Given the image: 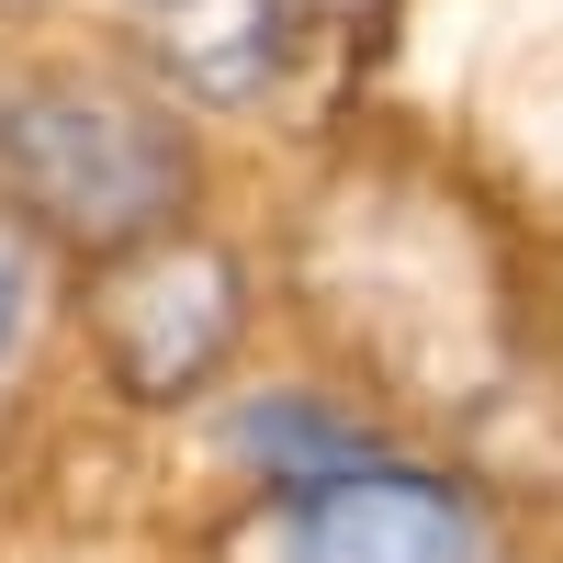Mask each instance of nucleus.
<instances>
[{
	"instance_id": "1",
	"label": "nucleus",
	"mask_w": 563,
	"mask_h": 563,
	"mask_svg": "<svg viewBox=\"0 0 563 563\" xmlns=\"http://www.w3.org/2000/svg\"><path fill=\"white\" fill-rule=\"evenodd\" d=\"M192 124L169 102L90 68H34L0 90V203H12L34 238L79 249L90 271L147 249L180 225L192 203Z\"/></svg>"
},
{
	"instance_id": "2",
	"label": "nucleus",
	"mask_w": 563,
	"mask_h": 563,
	"mask_svg": "<svg viewBox=\"0 0 563 563\" xmlns=\"http://www.w3.org/2000/svg\"><path fill=\"white\" fill-rule=\"evenodd\" d=\"M90 339H102V372L124 406H192L249 339V271L214 238L169 225V238L102 260L90 282Z\"/></svg>"
},
{
	"instance_id": "3",
	"label": "nucleus",
	"mask_w": 563,
	"mask_h": 563,
	"mask_svg": "<svg viewBox=\"0 0 563 563\" xmlns=\"http://www.w3.org/2000/svg\"><path fill=\"white\" fill-rule=\"evenodd\" d=\"M225 563H507L485 507L417 474V462H372L350 485L316 496H271L260 519L225 541Z\"/></svg>"
},
{
	"instance_id": "4",
	"label": "nucleus",
	"mask_w": 563,
	"mask_h": 563,
	"mask_svg": "<svg viewBox=\"0 0 563 563\" xmlns=\"http://www.w3.org/2000/svg\"><path fill=\"white\" fill-rule=\"evenodd\" d=\"M135 45L158 57V79L180 90V102L203 113H249L282 90V68H294L305 45V0H124Z\"/></svg>"
},
{
	"instance_id": "5",
	"label": "nucleus",
	"mask_w": 563,
	"mask_h": 563,
	"mask_svg": "<svg viewBox=\"0 0 563 563\" xmlns=\"http://www.w3.org/2000/svg\"><path fill=\"white\" fill-rule=\"evenodd\" d=\"M225 451H238L271 496H316V485H350V474H372V462H384V440H372L361 417H339V406L305 395V384L249 395L238 417H225Z\"/></svg>"
},
{
	"instance_id": "6",
	"label": "nucleus",
	"mask_w": 563,
	"mask_h": 563,
	"mask_svg": "<svg viewBox=\"0 0 563 563\" xmlns=\"http://www.w3.org/2000/svg\"><path fill=\"white\" fill-rule=\"evenodd\" d=\"M34 327H45V238L0 203V372L34 350Z\"/></svg>"
},
{
	"instance_id": "7",
	"label": "nucleus",
	"mask_w": 563,
	"mask_h": 563,
	"mask_svg": "<svg viewBox=\"0 0 563 563\" xmlns=\"http://www.w3.org/2000/svg\"><path fill=\"white\" fill-rule=\"evenodd\" d=\"M305 12H316V23H350V34H384L395 0H305Z\"/></svg>"
}]
</instances>
